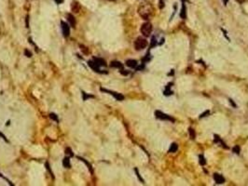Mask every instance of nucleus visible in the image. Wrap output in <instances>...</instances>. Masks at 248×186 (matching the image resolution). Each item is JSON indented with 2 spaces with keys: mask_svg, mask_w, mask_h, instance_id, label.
<instances>
[{
  "mask_svg": "<svg viewBox=\"0 0 248 186\" xmlns=\"http://www.w3.org/2000/svg\"><path fill=\"white\" fill-rule=\"evenodd\" d=\"M138 14L146 21H148L154 15V8L150 3H142L138 7Z\"/></svg>",
  "mask_w": 248,
  "mask_h": 186,
  "instance_id": "1",
  "label": "nucleus"
},
{
  "mask_svg": "<svg viewBox=\"0 0 248 186\" xmlns=\"http://www.w3.org/2000/svg\"><path fill=\"white\" fill-rule=\"evenodd\" d=\"M148 46V41L146 38L139 37L136 38V40L135 41V49L136 50H142L144 49H146Z\"/></svg>",
  "mask_w": 248,
  "mask_h": 186,
  "instance_id": "2",
  "label": "nucleus"
},
{
  "mask_svg": "<svg viewBox=\"0 0 248 186\" xmlns=\"http://www.w3.org/2000/svg\"><path fill=\"white\" fill-rule=\"evenodd\" d=\"M152 24H150V23H145V24H142V26H141V29H140V31H141V33H142V35L144 36V37H149L150 36V34H151V32H152Z\"/></svg>",
  "mask_w": 248,
  "mask_h": 186,
  "instance_id": "3",
  "label": "nucleus"
},
{
  "mask_svg": "<svg viewBox=\"0 0 248 186\" xmlns=\"http://www.w3.org/2000/svg\"><path fill=\"white\" fill-rule=\"evenodd\" d=\"M155 115L156 118L161 119V120H167V121H171V122H175V118H173L172 116L161 112V111H156L155 112Z\"/></svg>",
  "mask_w": 248,
  "mask_h": 186,
  "instance_id": "4",
  "label": "nucleus"
},
{
  "mask_svg": "<svg viewBox=\"0 0 248 186\" xmlns=\"http://www.w3.org/2000/svg\"><path fill=\"white\" fill-rule=\"evenodd\" d=\"M100 90L103 91V92H106V93L114 96L117 101H123L124 100V96L122 94H120V93H117V92H115V91H111V90H108V89H103V88H101Z\"/></svg>",
  "mask_w": 248,
  "mask_h": 186,
  "instance_id": "5",
  "label": "nucleus"
},
{
  "mask_svg": "<svg viewBox=\"0 0 248 186\" xmlns=\"http://www.w3.org/2000/svg\"><path fill=\"white\" fill-rule=\"evenodd\" d=\"M61 27H62V32L64 37H68L70 36V27L69 25L64 23V22H61Z\"/></svg>",
  "mask_w": 248,
  "mask_h": 186,
  "instance_id": "6",
  "label": "nucleus"
},
{
  "mask_svg": "<svg viewBox=\"0 0 248 186\" xmlns=\"http://www.w3.org/2000/svg\"><path fill=\"white\" fill-rule=\"evenodd\" d=\"M80 9H81V7H80L79 3L78 1H76V0H74L71 4V11L74 13H78L80 11Z\"/></svg>",
  "mask_w": 248,
  "mask_h": 186,
  "instance_id": "7",
  "label": "nucleus"
},
{
  "mask_svg": "<svg viewBox=\"0 0 248 186\" xmlns=\"http://www.w3.org/2000/svg\"><path fill=\"white\" fill-rule=\"evenodd\" d=\"M66 18H67V21H68L69 24L71 25V27L75 28V27H76V24H77V23H76V19H75L74 15H72V14L68 13V14H66Z\"/></svg>",
  "mask_w": 248,
  "mask_h": 186,
  "instance_id": "8",
  "label": "nucleus"
},
{
  "mask_svg": "<svg viewBox=\"0 0 248 186\" xmlns=\"http://www.w3.org/2000/svg\"><path fill=\"white\" fill-rule=\"evenodd\" d=\"M88 65L94 71V72H97V73H101V74H103V72H101V70H100V68H99V66L93 62V61H89L88 62Z\"/></svg>",
  "mask_w": 248,
  "mask_h": 186,
  "instance_id": "9",
  "label": "nucleus"
},
{
  "mask_svg": "<svg viewBox=\"0 0 248 186\" xmlns=\"http://www.w3.org/2000/svg\"><path fill=\"white\" fill-rule=\"evenodd\" d=\"M214 180H215V181L217 184H222V183L225 182V178H224L222 175L217 174V173L214 174Z\"/></svg>",
  "mask_w": 248,
  "mask_h": 186,
  "instance_id": "10",
  "label": "nucleus"
},
{
  "mask_svg": "<svg viewBox=\"0 0 248 186\" xmlns=\"http://www.w3.org/2000/svg\"><path fill=\"white\" fill-rule=\"evenodd\" d=\"M125 63H126V65H127L128 67H130V68H136L137 65H138L137 62H136L135 60H133V59L127 60Z\"/></svg>",
  "mask_w": 248,
  "mask_h": 186,
  "instance_id": "11",
  "label": "nucleus"
},
{
  "mask_svg": "<svg viewBox=\"0 0 248 186\" xmlns=\"http://www.w3.org/2000/svg\"><path fill=\"white\" fill-rule=\"evenodd\" d=\"M92 61L100 67V66H105L106 65V63H105V61L104 60H103V59H101V58H93L92 59Z\"/></svg>",
  "mask_w": 248,
  "mask_h": 186,
  "instance_id": "12",
  "label": "nucleus"
},
{
  "mask_svg": "<svg viewBox=\"0 0 248 186\" xmlns=\"http://www.w3.org/2000/svg\"><path fill=\"white\" fill-rule=\"evenodd\" d=\"M215 143H219V144H221V146L223 147V148H225V149H228V147L225 144V142L221 140V138L219 137V136H217V135H215Z\"/></svg>",
  "mask_w": 248,
  "mask_h": 186,
  "instance_id": "13",
  "label": "nucleus"
},
{
  "mask_svg": "<svg viewBox=\"0 0 248 186\" xmlns=\"http://www.w3.org/2000/svg\"><path fill=\"white\" fill-rule=\"evenodd\" d=\"M110 67H113V68H118V69H122L123 68V65L121 63L117 62V61H113L110 63Z\"/></svg>",
  "mask_w": 248,
  "mask_h": 186,
  "instance_id": "14",
  "label": "nucleus"
},
{
  "mask_svg": "<svg viewBox=\"0 0 248 186\" xmlns=\"http://www.w3.org/2000/svg\"><path fill=\"white\" fill-rule=\"evenodd\" d=\"M63 166L65 167V168H70L71 167V164H70V158L69 156H66L64 158L63 160Z\"/></svg>",
  "mask_w": 248,
  "mask_h": 186,
  "instance_id": "15",
  "label": "nucleus"
},
{
  "mask_svg": "<svg viewBox=\"0 0 248 186\" xmlns=\"http://www.w3.org/2000/svg\"><path fill=\"white\" fill-rule=\"evenodd\" d=\"M78 159H79L80 161H82V162H84V163H85V165H86V166L88 167L89 170H90V171H91V173L92 174V173H93V169H92V167H91V164H90V163H89V162H88V161H87L86 159H84V158L80 157V156H78Z\"/></svg>",
  "mask_w": 248,
  "mask_h": 186,
  "instance_id": "16",
  "label": "nucleus"
},
{
  "mask_svg": "<svg viewBox=\"0 0 248 186\" xmlns=\"http://www.w3.org/2000/svg\"><path fill=\"white\" fill-rule=\"evenodd\" d=\"M182 10H181V12H180V17L182 19H186L187 18V9H186V5L185 3H182Z\"/></svg>",
  "mask_w": 248,
  "mask_h": 186,
  "instance_id": "17",
  "label": "nucleus"
},
{
  "mask_svg": "<svg viewBox=\"0 0 248 186\" xmlns=\"http://www.w3.org/2000/svg\"><path fill=\"white\" fill-rule=\"evenodd\" d=\"M173 83H169L167 86H166V89H165V91H164V95L165 96H169V95H172L173 94V91L171 90V85H172Z\"/></svg>",
  "mask_w": 248,
  "mask_h": 186,
  "instance_id": "18",
  "label": "nucleus"
},
{
  "mask_svg": "<svg viewBox=\"0 0 248 186\" xmlns=\"http://www.w3.org/2000/svg\"><path fill=\"white\" fill-rule=\"evenodd\" d=\"M178 150V145L176 144V143H172L171 144V147H170V149H169V153H175L176 151Z\"/></svg>",
  "mask_w": 248,
  "mask_h": 186,
  "instance_id": "19",
  "label": "nucleus"
},
{
  "mask_svg": "<svg viewBox=\"0 0 248 186\" xmlns=\"http://www.w3.org/2000/svg\"><path fill=\"white\" fill-rule=\"evenodd\" d=\"M79 48H80V50L85 54V55H88L89 54V49L87 47H85L84 45H79Z\"/></svg>",
  "mask_w": 248,
  "mask_h": 186,
  "instance_id": "20",
  "label": "nucleus"
},
{
  "mask_svg": "<svg viewBox=\"0 0 248 186\" xmlns=\"http://www.w3.org/2000/svg\"><path fill=\"white\" fill-rule=\"evenodd\" d=\"M188 133H189V136H190V139H191V140H194V139L196 138V133H195V130H194L192 128H188Z\"/></svg>",
  "mask_w": 248,
  "mask_h": 186,
  "instance_id": "21",
  "label": "nucleus"
},
{
  "mask_svg": "<svg viewBox=\"0 0 248 186\" xmlns=\"http://www.w3.org/2000/svg\"><path fill=\"white\" fill-rule=\"evenodd\" d=\"M199 159H200V164H201L202 166H204V165L206 164L205 158H204V156H203L202 154H200V156H199Z\"/></svg>",
  "mask_w": 248,
  "mask_h": 186,
  "instance_id": "22",
  "label": "nucleus"
},
{
  "mask_svg": "<svg viewBox=\"0 0 248 186\" xmlns=\"http://www.w3.org/2000/svg\"><path fill=\"white\" fill-rule=\"evenodd\" d=\"M65 154H66L67 156H69V157H70V156H74V154L72 153V150H71V148H69V147L65 149Z\"/></svg>",
  "mask_w": 248,
  "mask_h": 186,
  "instance_id": "23",
  "label": "nucleus"
},
{
  "mask_svg": "<svg viewBox=\"0 0 248 186\" xmlns=\"http://www.w3.org/2000/svg\"><path fill=\"white\" fill-rule=\"evenodd\" d=\"M50 117H51V119H52V120H54L56 122H59V118H58V116L55 114H53V113L50 114Z\"/></svg>",
  "mask_w": 248,
  "mask_h": 186,
  "instance_id": "24",
  "label": "nucleus"
},
{
  "mask_svg": "<svg viewBox=\"0 0 248 186\" xmlns=\"http://www.w3.org/2000/svg\"><path fill=\"white\" fill-rule=\"evenodd\" d=\"M158 45V43H157V41H156V38H155V37H152V42H151V45H150V49H153L154 47H156Z\"/></svg>",
  "mask_w": 248,
  "mask_h": 186,
  "instance_id": "25",
  "label": "nucleus"
},
{
  "mask_svg": "<svg viewBox=\"0 0 248 186\" xmlns=\"http://www.w3.org/2000/svg\"><path fill=\"white\" fill-rule=\"evenodd\" d=\"M232 151H233L235 154H240V151H241V149H240V146H239V145H235V146L233 147Z\"/></svg>",
  "mask_w": 248,
  "mask_h": 186,
  "instance_id": "26",
  "label": "nucleus"
},
{
  "mask_svg": "<svg viewBox=\"0 0 248 186\" xmlns=\"http://www.w3.org/2000/svg\"><path fill=\"white\" fill-rule=\"evenodd\" d=\"M82 95H83V101H86L88 98H93V96H91V95H87L84 91H82Z\"/></svg>",
  "mask_w": 248,
  "mask_h": 186,
  "instance_id": "27",
  "label": "nucleus"
},
{
  "mask_svg": "<svg viewBox=\"0 0 248 186\" xmlns=\"http://www.w3.org/2000/svg\"><path fill=\"white\" fill-rule=\"evenodd\" d=\"M135 171L136 172V175H137V177H138V179L140 180V181L142 182V183H145V181H144V180L141 178V176H140V174H139V172H138V169L137 168H135Z\"/></svg>",
  "mask_w": 248,
  "mask_h": 186,
  "instance_id": "28",
  "label": "nucleus"
},
{
  "mask_svg": "<svg viewBox=\"0 0 248 186\" xmlns=\"http://www.w3.org/2000/svg\"><path fill=\"white\" fill-rule=\"evenodd\" d=\"M210 114V111L209 110H207V111H205L204 113H202L201 115H200V118H202V117H205V116H207L208 115Z\"/></svg>",
  "mask_w": 248,
  "mask_h": 186,
  "instance_id": "29",
  "label": "nucleus"
},
{
  "mask_svg": "<svg viewBox=\"0 0 248 186\" xmlns=\"http://www.w3.org/2000/svg\"><path fill=\"white\" fill-rule=\"evenodd\" d=\"M120 74L123 75V76H128L129 75V72L128 71H125V70H123V69H120Z\"/></svg>",
  "mask_w": 248,
  "mask_h": 186,
  "instance_id": "30",
  "label": "nucleus"
},
{
  "mask_svg": "<svg viewBox=\"0 0 248 186\" xmlns=\"http://www.w3.org/2000/svg\"><path fill=\"white\" fill-rule=\"evenodd\" d=\"M24 54H25L26 57H29V58L32 57V53H31L28 50H24Z\"/></svg>",
  "mask_w": 248,
  "mask_h": 186,
  "instance_id": "31",
  "label": "nucleus"
},
{
  "mask_svg": "<svg viewBox=\"0 0 248 186\" xmlns=\"http://www.w3.org/2000/svg\"><path fill=\"white\" fill-rule=\"evenodd\" d=\"M0 137H2V139L4 140V141H8V140H7V138H6V136L3 134V133H1L0 132Z\"/></svg>",
  "mask_w": 248,
  "mask_h": 186,
  "instance_id": "32",
  "label": "nucleus"
},
{
  "mask_svg": "<svg viewBox=\"0 0 248 186\" xmlns=\"http://www.w3.org/2000/svg\"><path fill=\"white\" fill-rule=\"evenodd\" d=\"M229 102H230V103H231V104H232V105H233L234 107H237V105H236V104L234 103V102H232V100H230V99H229Z\"/></svg>",
  "mask_w": 248,
  "mask_h": 186,
  "instance_id": "33",
  "label": "nucleus"
},
{
  "mask_svg": "<svg viewBox=\"0 0 248 186\" xmlns=\"http://www.w3.org/2000/svg\"><path fill=\"white\" fill-rule=\"evenodd\" d=\"M28 18H29V17H28V15H27V16H26V27H29V26H28Z\"/></svg>",
  "mask_w": 248,
  "mask_h": 186,
  "instance_id": "34",
  "label": "nucleus"
},
{
  "mask_svg": "<svg viewBox=\"0 0 248 186\" xmlns=\"http://www.w3.org/2000/svg\"><path fill=\"white\" fill-rule=\"evenodd\" d=\"M223 1H224V4L226 5V4L228 3V0H223Z\"/></svg>",
  "mask_w": 248,
  "mask_h": 186,
  "instance_id": "35",
  "label": "nucleus"
},
{
  "mask_svg": "<svg viewBox=\"0 0 248 186\" xmlns=\"http://www.w3.org/2000/svg\"><path fill=\"white\" fill-rule=\"evenodd\" d=\"M108 1H115V0H108Z\"/></svg>",
  "mask_w": 248,
  "mask_h": 186,
  "instance_id": "36",
  "label": "nucleus"
}]
</instances>
